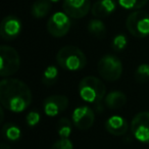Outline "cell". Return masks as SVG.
I'll return each mask as SVG.
<instances>
[{
	"instance_id": "6da1fadb",
	"label": "cell",
	"mask_w": 149,
	"mask_h": 149,
	"mask_svg": "<svg viewBox=\"0 0 149 149\" xmlns=\"http://www.w3.org/2000/svg\"><path fill=\"white\" fill-rule=\"evenodd\" d=\"M33 95L26 83L15 78H4L0 82V103L15 113L23 112L31 105Z\"/></svg>"
},
{
	"instance_id": "7a4b0ae2",
	"label": "cell",
	"mask_w": 149,
	"mask_h": 149,
	"mask_svg": "<svg viewBox=\"0 0 149 149\" xmlns=\"http://www.w3.org/2000/svg\"><path fill=\"white\" fill-rule=\"evenodd\" d=\"M79 95L83 101L95 105L101 109V102L106 96V87L100 79L88 76L81 80L79 84Z\"/></svg>"
},
{
	"instance_id": "3957f363",
	"label": "cell",
	"mask_w": 149,
	"mask_h": 149,
	"mask_svg": "<svg viewBox=\"0 0 149 149\" xmlns=\"http://www.w3.org/2000/svg\"><path fill=\"white\" fill-rule=\"evenodd\" d=\"M56 61L61 68L70 72H78L85 68L87 57L80 48L72 45L62 47L56 54Z\"/></svg>"
},
{
	"instance_id": "277c9868",
	"label": "cell",
	"mask_w": 149,
	"mask_h": 149,
	"mask_svg": "<svg viewBox=\"0 0 149 149\" xmlns=\"http://www.w3.org/2000/svg\"><path fill=\"white\" fill-rule=\"evenodd\" d=\"M126 27L135 38H146L149 36V13L144 10H134L128 15Z\"/></svg>"
},
{
	"instance_id": "5b68a950",
	"label": "cell",
	"mask_w": 149,
	"mask_h": 149,
	"mask_svg": "<svg viewBox=\"0 0 149 149\" xmlns=\"http://www.w3.org/2000/svg\"><path fill=\"white\" fill-rule=\"evenodd\" d=\"M21 66L19 52L13 47L2 45L0 47V74L1 77H10L15 74Z\"/></svg>"
},
{
	"instance_id": "8992f818",
	"label": "cell",
	"mask_w": 149,
	"mask_h": 149,
	"mask_svg": "<svg viewBox=\"0 0 149 149\" xmlns=\"http://www.w3.org/2000/svg\"><path fill=\"white\" fill-rule=\"evenodd\" d=\"M97 70L102 79L108 82H114L122 77L123 63L116 56L107 54L98 61Z\"/></svg>"
},
{
	"instance_id": "52a82bcc",
	"label": "cell",
	"mask_w": 149,
	"mask_h": 149,
	"mask_svg": "<svg viewBox=\"0 0 149 149\" xmlns=\"http://www.w3.org/2000/svg\"><path fill=\"white\" fill-rule=\"evenodd\" d=\"M72 26L70 17L64 11L55 13L49 17L47 22V31L55 38H61L68 33Z\"/></svg>"
},
{
	"instance_id": "ba28073f",
	"label": "cell",
	"mask_w": 149,
	"mask_h": 149,
	"mask_svg": "<svg viewBox=\"0 0 149 149\" xmlns=\"http://www.w3.org/2000/svg\"><path fill=\"white\" fill-rule=\"evenodd\" d=\"M131 132L137 141L149 144V111L139 112L133 118Z\"/></svg>"
},
{
	"instance_id": "9c48e42d",
	"label": "cell",
	"mask_w": 149,
	"mask_h": 149,
	"mask_svg": "<svg viewBox=\"0 0 149 149\" xmlns=\"http://www.w3.org/2000/svg\"><path fill=\"white\" fill-rule=\"evenodd\" d=\"M72 120L76 128L85 131L93 126L95 120V113L93 109L87 105L78 106L72 111Z\"/></svg>"
},
{
	"instance_id": "30bf717a",
	"label": "cell",
	"mask_w": 149,
	"mask_h": 149,
	"mask_svg": "<svg viewBox=\"0 0 149 149\" xmlns=\"http://www.w3.org/2000/svg\"><path fill=\"white\" fill-rule=\"evenodd\" d=\"M90 0H63L62 9L70 19L85 17L91 9Z\"/></svg>"
},
{
	"instance_id": "8fae6325",
	"label": "cell",
	"mask_w": 149,
	"mask_h": 149,
	"mask_svg": "<svg viewBox=\"0 0 149 149\" xmlns=\"http://www.w3.org/2000/svg\"><path fill=\"white\" fill-rule=\"evenodd\" d=\"M22 22L15 15H7L0 24V36L5 41H11L19 37L22 32Z\"/></svg>"
},
{
	"instance_id": "7c38bea8",
	"label": "cell",
	"mask_w": 149,
	"mask_h": 149,
	"mask_svg": "<svg viewBox=\"0 0 149 149\" xmlns=\"http://www.w3.org/2000/svg\"><path fill=\"white\" fill-rule=\"evenodd\" d=\"M68 106V98L65 95H51L45 98L43 102V110L44 113L50 118L58 116L65 111Z\"/></svg>"
},
{
	"instance_id": "4fadbf2b",
	"label": "cell",
	"mask_w": 149,
	"mask_h": 149,
	"mask_svg": "<svg viewBox=\"0 0 149 149\" xmlns=\"http://www.w3.org/2000/svg\"><path fill=\"white\" fill-rule=\"evenodd\" d=\"M105 129L113 136H123L128 132L129 124L123 116H111L106 120Z\"/></svg>"
},
{
	"instance_id": "5bb4252c",
	"label": "cell",
	"mask_w": 149,
	"mask_h": 149,
	"mask_svg": "<svg viewBox=\"0 0 149 149\" xmlns=\"http://www.w3.org/2000/svg\"><path fill=\"white\" fill-rule=\"evenodd\" d=\"M116 2L113 0H97L91 8V13L97 19L106 17L116 10Z\"/></svg>"
},
{
	"instance_id": "9a60e30c",
	"label": "cell",
	"mask_w": 149,
	"mask_h": 149,
	"mask_svg": "<svg viewBox=\"0 0 149 149\" xmlns=\"http://www.w3.org/2000/svg\"><path fill=\"white\" fill-rule=\"evenodd\" d=\"M104 102L110 109H120L127 103V96L122 91H111L106 94Z\"/></svg>"
},
{
	"instance_id": "2e32d148",
	"label": "cell",
	"mask_w": 149,
	"mask_h": 149,
	"mask_svg": "<svg viewBox=\"0 0 149 149\" xmlns=\"http://www.w3.org/2000/svg\"><path fill=\"white\" fill-rule=\"evenodd\" d=\"M51 10V1L49 0H36L31 8L32 15L36 19H43Z\"/></svg>"
},
{
	"instance_id": "e0dca14e",
	"label": "cell",
	"mask_w": 149,
	"mask_h": 149,
	"mask_svg": "<svg viewBox=\"0 0 149 149\" xmlns=\"http://www.w3.org/2000/svg\"><path fill=\"white\" fill-rule=\"evenodd\" d=\"M2 135L7 141L15 142L21 138L22 131L17 125L8 123V124H5L2 127Z\"/></svg>"
},
{
	"instance_id": "ac0fdd59",
	"label": "cell",
	"mask_w": 149,
	"mask_h": 149,
	"mask_svg": "<svg viewBox=\"0 0 149 149\" xmlns=\"http://www.w3.org/2000/svg\"><path fill=\"white\" fill-rule=\"evenodd\" d=\"M88 32L94 37L101 39L106 33V27L101 19H91L88 24Z\"/></svg>"
},
{
	"instance_id": "d6986e66",
	"label": "cell",
	"mask_w": 149,
	"mask_h": 149,
	"mask_svg": "<svg viewBox=\"0 0 149 149\" xmlns=\"http://www.w3.org/2000/svg\"><path fill=\"white\" fill-rule=\"evenodd\" d=\"M72 123L68 118H61L56 125V131L59 138H68L72 131Z\"/></svg>"
},
{
	"instance_id": "ffe728a7",
	"label": "cell",
	"mask_w": 149,
	"mask_h": 149,
	"mask_svg": "<svg viewBox=\"0 0 149 149\" xmlns=\"http://www.w3.org/2000/svg\"><path fill=\"white\" fill-rule=\"evenodd\" d=\"M58 80V68L55 65H49L46 68L42 77V83L45 86H52Z\"/></svg>"
},
{
	"instance_id": "44dd1931",
	"label": "cell",
	"mask_w": 149,
	"mask_h": 149,
	"mask_svg": "<svg viewBox=\"0 0 149 149\" xmlns=\"http://www.w3.org/2000/svg\"><path fill=\"white\" fill-rule=\"evenodd\" d=\"M149 0H118V4L125 9L138 10L147 4Z\"/></svg>"
},
{
	"instance_id": "7402d4cb",
	"label": "cell",
	"mask_w": 149,
	"mask_h": 149,
	"mask_svg": "<svg viewBox=\"0 0 149 149\" xmlns=\"http://www.w3.org/2000/svg\"><path fill=\"white\" fill-rule=\"evenodd\" d=\"M135 79L138 83H145L149 80V64L142 63L135 72Z\"/></svg>"
},
{
	"instance_id": "603a6c76",
	"label": "cell",
	"mask_w": 149,
	"mask_h": 149,
	"mask_svg": "<svg viewBox=\"0 0 149 149\" xmlns=\"http://www.w3.org/2000/svg\"><path fill=\"white\" fill-rule=\"evenodd\" d=\"M127 45H128V39L124 34H118V35L114 36V38L112 39L111 47L116 51H122L127 47Z\"/></svg>"
},
{
	"instance_id": "cb8c5ba5",
	"label": "cell",
	"mask_w": 149,
	"mask_h": 149,
	"mask_svg": "<svg viewBox=\"0 0 149 149\" xmlns=\"http://www.w3.org/2000/svg\"><path fill=\"white\" fill-rule=\"evenodd\" d=\"M40 120H41V116L38 110H31L26 116V122L30 128L36 127L40 123Z\"/></svg>"
},
{
	"instance_id": "d4e9b609",
	"label": "cell",
	"mask_w": 149,
	"mask_h": 149,
	"mask_svg": "<svg viewBox=\"0 0 149 149\" xmlns=\"http://www.w3.org/2000/svg\"><path fill=\"white\" fill-rule=\"evenodd\" d=\"M51 149H74V145L68 138H60L54 142Z\"/></svg>"
},
{
	"instance_id": "484cf974",
	"label": "cell",
	"mask_w": 149,
	"mask_h": 149,
	"mask_svg": "<svg viewBox=\"0 0 149 149\" xmlns=\"http://www.w3.org/2000/svg\"><path fill=\"white\" fill-rule=\"evenodd\" d=\"M1 149H9V146L5 144V143H2L1 144Z\"/></svg>"
},
{
	"instance_id": "4316f807",
	"label": "cell",
	"mask_w": 149,
	"mask_h": 149,
	"mask_svg": "<svg viewBox=\"0 0 149 149\" xmlns=\"http://www.w3.org/2000/svg\"><path fill=\"white\" fill-rule=\"evenodd\" d=\"M49 1H51V2H58L59 0H49Z\"/></svg>"
}]
</instances>
